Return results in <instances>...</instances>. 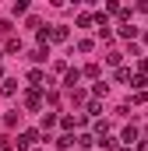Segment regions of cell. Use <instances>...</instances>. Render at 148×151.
Segmentation results:
<instances>
[{
    "label": "cell",
    "instance_id": "d6986e66",
    "mask_svg": "<svg viewBox=\"0 0 148 151\" xmlns=\"http://www.w3.org/2000/svg\"><path fill=\"white\" fill-rule=\"evenodd\" d=\"M71 144H74V137H71V134H64V137H57V148H71Z\"/></svg>",
    "mask_w": 148,
    "mask_h": 151
},
{
    "label": "cell",
    "instance_id": "8992f818",
    "mask_svg": "<svg viewBox=\"0 0 148 151\" xmlns=\"http://www.w3.org/2000/svg\"><path fill=\"white\" fill-rule=\"evenodd\" d=\"M42 81H46V74H42L39 67H32V70H28V84H36V88H42Z\"/></svg>",
    "mask_w": 148,
    "mask_h": 151
},
{
    "label": "cell",
    "instance_id": "9c48e42d",
    "mask_svg": "<svg viewBox=\"0 0 148 151\" xmlns=\"http://www.w3.org/2000/svg\"><path fill=\"white\" fill-rule=\"evenodd\" d=\"M106 91H110V84H106V81H102V77H99V81H95V84H92V95H95V99H102V95H106Z\"/></svg>",
    "mask_w": 148,
    "mask_h": 151
},
{
    "label": "cell",
    "instance_id": "277c9868",
    "mask_svg": "<svg viewBox=\"0 0 148 151\" xmlns=\"http://www.w3.org/2000/svg\"><path fill=\"white\" fill-rule=\"evenodd\" d=\"M78 81H81V70H78V67H67V74H64V84L74 91V84H78Z\"/></svg>",
    "mask_w": 148,
    "mask_h": 151
},
{
    "label": "cell",
    "instance_id": "f546056e",
    "mask_svg": "<svg viewBox=\"0 0 148 151\" xmlns=\"http://www.w3.org/2000/svg\"><path fill=\"white\" fill-rule=\"evenodd\" d=\"M145 134H148V130H145Z\"/></svg>",
    "mask_w": 148,
    "mask_h": 151
},
{
    "label": "cell",
    "instance_id": "30bf717a",
    "mask_svg": "<svg viewBox=\"0 0 148 151\" xmlns=\"http://www.w3.org/2000/svg\"><path fill=\"white\" fill-rule=\"evenodd\" d=\"M106 134H110V123H106V119H99V123H95V134H92V137H95V141H102Z\"/></svg>",
    "mask_w": 148,
    "mask_h": 151
},
{
    "label": "cell",
    "instance_id": "3957f363",
    "mask_svg": "<svg viewBox=\"0 0 148 151\" xmlns=\"http://www.w3.org/2000/svg\"><path fill=\"white\" fill-rule=\"evenodd\" d=\"M120 141L131 148V144H138L141 141V134H138V127H123V134H120Z\"/></svg>",
    "mask_w": 148,
    "mask_h": 151
},
{
    "label": "cell",
    "instance_id": "7a4b0ae2",
    "mask_svg": "<svg viewBox=\"0 0 148 151\" xmlns=\"http://www.w3.org/2000/svg\"><path fill=\"white\" fill-rule=\"evenodd\" d=\"M25 106H28L32 113L42 109V91H39V88H28V91H25Z\"/></svg>",
    "mask_w": 148,
    "mask_h": 151
},
{
    "label": "cell",
    "instance_id": "7402d4cb",
    "mask_svg": "<svg viewBox=\"0 0 148 151\" xmlns=\"http://www.w3.org/2000/svg\"><path fill=\"white\" fill-rule=\"evenodd\" d=\"M11 11H14V14H25V11H28V4H25V0H14V7H11Z\"/></svg>",
    "mask_w": 148,
    "mask_h": 151
},
{
    "label": "cell",
    "instance_id": "7c38bea8",
    "mask_svg": "<svg viewBox=\"0 0 148 151\" xmlns=\"http://www.w3.org/2000/svg\"><path fill=\"white\" fill-rule=\"evenodd\" d=\"M85 113H88V116H99V113H102V106H99V99H92V102H85Z\"/></svg>",
    "mask_w": 148,
    "mask_h": 151
},
{
    "label": "cell",
    "instance_id": "4316f807",
    "mask_svg": "<svg viewBox=\"0 0 148 151\" xmlns=\"http://www.w3.org/2000/svg\"><path fill=\"white\" fill-rule=\"evenodd\" d=\"M138 11H141V14H148V0H141V4H138Z\"/></svg>",
    "mask_w": 148,
    "mask_h": 151
},
{
    "label": "cell",
    "instance_id": "4fadbf2b",
    "mask_svg": "<svg viewBox=\"0 0 148 151\" xmlns=\"http://www.w3.org/2000/svg\"><path fill=\"white\" fill-rule=\"evenodd\" d=\"M46 56H49V49H46V46H39V49H32V60H36V63H42Z\"/></svg>",
    "mask_w": 148,
    "mask_h": 151
},
{
    "label": "cell",
    "instance_id": "6da1fadb",
    "mask_svg": "<svg viewBox=\"0 0 148 151\" xmlns=\"http://www.w3.org/2000/svg\"><path fill=\"white\" fill-rule=\"evenodd\" d=\"M36 141H39V130H25L14 144H18V151H32V148H36Z\"/></svg>",
    "mask_w": 148,
    "mask_h": 151
},
{
    "label": "cell",
    "instance_id": "5b68a950",
    "mask_svg": "<svg viewBox=\"0 0 148 151\" xmlns=\"http://www.w3.org/2000/svg\"><path fill=\"white\" fill-rule=\"evenodd\" d=\"M64 39H67V28L64 25H53L49 28V42H64Z\"/></svg>",
    "mask_w": 148,
    "mask_h": 151
},
{
    "label": "cell",
    "instance_id": "5bb4252c",
    "mask_svg": "<svg viewBox=\"0 0 148 151\" xmlns=\"http://www.w3.org/2000/svg\"><path fill=\"white\" fill-rule=\"evenodd\" d=\"M18 119H21V113H18V109H11V113L4 116V123H7V127H18Z\"/></svg>",
    "mask_w": 148,
    "mask_h": 151
},
{
    "label": "cell",
    "instance_id": "44dd1931",
    "mask_svg": "<svg viewBox=\"0 0 148 151\" xmlns=\"http://www.w3.org/2000/svg\"><path fill=\"white\" fill-rule=\"evenodd\" d=\"M116 81H123V84H127V81H131V70H127V67H116Z\"/></svg>",
    "mask_w": 148,
    "mask_h": 151
},
{
    "label": "cell",
    "instance_id": "52a82bcc",
    "mask_svg": "<svg viewBox=\"0 0 148 151\" xmlns=\"http://www.w3.org/2000/svg\"><path fill=\"white\" fill-rule=\"evenodd\" d=\"M116 35H120V39H138V28H134V25H120Z\"/></svg>",
    "mask_w": 148,
    "mask_h": 151
},
{
    "label": "cell",
    "instance_id": "2e32d148",
    "mask_svg": "<svg viewBox=\"0 0 148 151\" xmlns=\"http://www.w3.org/2000/svg\"><path fill=\"white\" fill-rule=\"evenodd\" d=\"M92 49H95L92 39H81V42H78V53H92Z\"/></svg>",
    "mask_w": 148,
    "mask_h": 151
},
{
    "label": "cell",
    "instance_id": "603a6c76",
    "mask_svg": "<svg viewBox=\"0 0 148 151\" xmlns=\"http://www.w3.org/2000/svg\"><path fill=\"white\" fill-rule=\"evenodd\" d=\"M92 25V14H78V28H88Z\"/></svg>",
    "mask_w": 148,
    "mask_h": 151
},
{
    "label": "cell",
    "instance_id": "8fae6325",
    "mask_svg": "<svg viewBox=\"0 0 148 151\" xmlns=\"http://www.w3.org/2000/svg\"><path fill=\"white\" fill-rule=\"evenodd\" d=\"M145 84H148V77H145V74H131V88H134V91H141Z\"/></svg>",
    "mask_w": 148,
    "mask_h": 151
},
{
    "label": "cell",
    "instance_id": "9a60e30c",
    "mask_svg": "<svg viewBox=\"0 0 148 151\" xmlns=\"http://www.w3.org/2000/svg\"><path fill=\"white\" fill-rule=\"evenodd\" d=\"M81 77H95V81H99V63H88V67L81 70Z\"/></svg>",
    "mask_w": 148,
    "mask_h": 151
},
{
    "label": "cell",
    "instance_id": "e0dca14e",
    "mask_svg": "<svg viewBox=\"0 0 148 151\" xmlns=\"http://www.w3.org/2000/svg\"><path fill=\"white\" fill-rule=\"evenodd\" d=\"M106 63H110V67H120V63H123V53H110Z\"/></svg>",
    "mask_w": 148,
    "mask_h": 151
},
{
    "label": "cell",
    "instance_id": "d4e9b609",
    "mask_svg": "<svg viewBox=\"0 0 148 151\" xmlns=\"http://www.w3.org/2000/svg\"><path fill=\"white\" fill-rule=\"evenodd\" d=\"M138 74H148V56H141V60H138Z\"/></svg>",
    "mask_w": 148,
    "mask_h": 151
},
{
    "label": "cell",
    "instance_id": "ac0fdd59",
    "mask_svg": "<svg viewBox=\"0 0 148 151\" xmlns=\"http://www.w3.org/2000/svg\"><path fill=\"white\" fill-rule=\"evenodd\" d=\"M78 144H81V148H92V144H95V137H92V134H81V137H78Z\"/></svg>",
    "mask_w": 148,
    "mask_h": 151
},
{
    "label": "cell",
    "instance_id": "83f0119b",
    "mask_svg": "<svg viewBox=\"0 0 148 151\" xmlns=\"http://www.w3.org/2000/svg\"><path fill=\"white\" fill-rule=\"evenodd\" d=\"M0 151H11V148H7V144H0Z\"/></svg>",
    "mask_w": 148,
    "mask_h": 151
},
{
    "label": "cell",
    "instance_id": "ba28073f",
    "mask_svg": "<svg viewBox=\"0 0 148 151\" xmlns=\"http://www.w3.org/2000/svg\"><path fill=\"white\" fill-rule=\"evenodd\" d=\"M0 91H4V95H7V99H11V95H14V91H18V81H14V77H7V81H4V84H0Z\"/></svg>",
    "mask_w": 148,
    "mask_h": 151
},
{
    "label": "cell",
    "instance_id": "484cf974",
    "mask_svg": "<svg viewBox=\"0 0 148 151\" xmlns=\"http://www.w3.org/2000/svg\"><path fill=\"white\" fill-rule=\"evenodd\" d=\"M134 151H148V141H138V144H134Z\"/></svg>",
    "mask_w": 148,
    "mask_h": 151
},
{
    "label": "cell",
    "instance_id": "ffe728a7",
    "mask_svg": "<svg viewBox=\"0 0 148 151\" xmlns=\"http://www.w3.org/2000/svg\"><path fill=\"white\" fill-rule=\"evenodd\" d=\"M53 123H57V116H53V113H42V130H49Z\"/></svg>",
    "mask_w": 148,
    "mask_h": 151
},
{
    "label": "cell",
    "instance_id": "f1b7e54d",
    "mask_svg": "<svg viewBox=\"0 0 148 151\" xmlns=\"http://www.w3.org/2000/svg\"><path fill=\"white\" fill-rule=\"evenodd\" d=\"M116 151H131V148H116Z\"/></svg>",
    "mask_w": 148,
    "mask_h": 151
},
{
    "label": "cell",
    "instance_id": "cb8c5ba5",
    "mask_svg": "<svg viewBox=\"0 0 148 151\" xmlns=\"http://www.w3.org/2000/svg\"><path fill=\"white\" fill-rule=\"evenodd\" d=\"M95 144H102V148H113V151H116V137H102V141H95Z\"/></svg>",
    "mask_w": 148,
    "mask_h": 151
}]
</instances>
